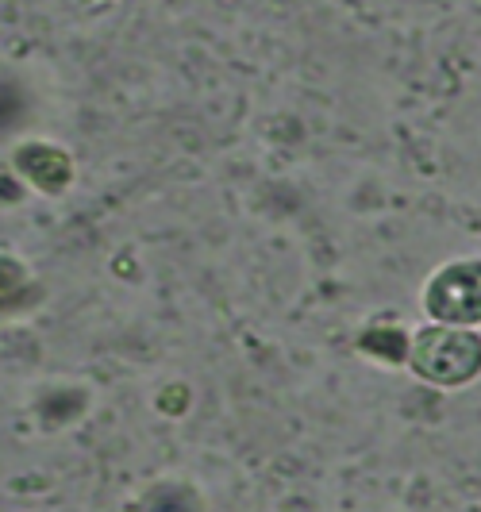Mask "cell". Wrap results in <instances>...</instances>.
<instances>
[{
	"instance_id": "obj_1",
	"label": "cell",
	"mask_w": 481,
	"mask_h": 512,
	"mask_svg": "<svg viewBox=\"0 0 481 512\" xmlns=\"http://www.w3.org/2000/svg\"><path fill=\"white\" fill-rule=\"evenodd\" d=\"M428 308L443 320L470 324L481 320V266H451L431 282Z\"/></svg>"
}]
</instances>
